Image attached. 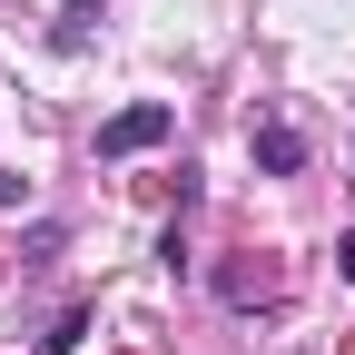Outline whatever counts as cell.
Returning a JSON list of instances; mask_svg holds the SVG:
<instances>
[{
  "label": "cell",
  "mask_w": 355,
  "mask_h": 355,
  "mask_svg": "<svg viewBox=\"0 0 355 355\" xmlns=\"http://www.w3.org/2000/svg\"><path fill=\"white\" fill-rule=\"evenodd\" d=\"M168 128H178V109H168V99H139V109H119V119L99 128V158H139V148L168 139Z\"/></svg>",
  "instance_id": "cell-1"
},
{
  "label": "cell",
  "mask_w": 355,
  "mask_h": 355,
  "mask_svg": "<svg viewBox=\"0 0 355 355\" xmlns=\"http://www.w3.org/2000/svg\"><path fill=\"white\" fill-rule=\"evenodd\" d=\"M247 148H257L266 178H296V168H306V139H296L286 119H257V128H247Z\"/></svg>",
  "instance_id": "cell-2"
},
{
  "label": "cell",
  "mask_w": 355,
  "mask_h": 355,
  "mask_svg": "<svg viewBox=\"0 0 355 355\" xmlns=\"http://www.w3.org/2000/svg\"><path fill=\"white\" fill-rule=\"evenodd\" d=\"M89 20H99V0H69V10H60V30H50V40H60V50H79V40H89Z\"/></svg>",
  "instance_id": "cell-3"
},
{
  "label": "cell",
  "mask_w": 355,
  "mask_h": 355,
  "mask_svg": "<svg viewBox=\"0 0 355 355\" xmlns=\"http://www.w3.org/2000/svg\"><path fill=\"white\" fill-rule=\"evenodd\" d=\"M217 286H227V306H257V296H266V266H227Z\"/></svg>",
  "instance_id": "cell-4"
},
{
  "label": "cell",
  "mask_w": 355,
  "mask_h": 355,
  "mask_svg": "<svg viewBox=\"0 0 355 355\" xmlns=\"http://www.w3.org/2000/svg\"><path fill=\"white\" fill-rule=\"evenodd\" d=\"M79 336H89V306H69V316H60V326H50V336H40V355H69V345H79Z\"/></svg>",
  "instance_id": "cell-5"
},
{
  "label": "cell",
  "mask_w": 355,
  "mask_h": 355,
  "mask_svg": "<svg viewBox=\"0 0 355 355\" xmlns=\"http://www.w3.org/2000/svg\"><path fill=\"white\" fill-rule=\"evenodd\" d=\"M30 207V178H0V217H20Z\"/></svg>",
  "instance_id": "cell-6"
}]
</instances>
